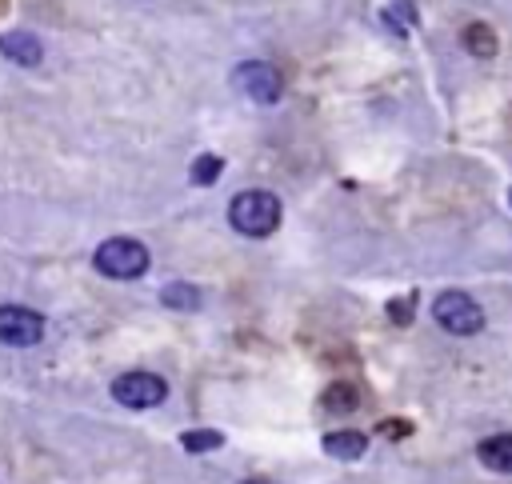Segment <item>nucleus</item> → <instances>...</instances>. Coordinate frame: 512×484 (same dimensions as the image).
Returning a JSON list of instances; mask_svg holds the SVG:
<instances>
[{"label":"nucleus","mask_w":512,"mask_h":484,"mask_svg":"<svg viewBox=\"0 0 512 484\" xmlns=\"http://www.w3.org/2000/svg\"><path fill=\"white\" fill-rule=\"evenodd\" d=\"M432 316H436V324L444 328V332H452V336H476L480 328H484V312H480V304L468 296V292H440L436 300H432Z\"/></svg>","instance_id":"nucleus-3"},{"label":"nucleus","mask_w":512,"mask_h":484,"mask_svg":"<svg viewBox=\"0 0 512 484\" xmlns=\"http://www.w3.org/2000/svg\"><path fill=\"white\" fill-rule=\"evenodd\" d=\"M508 200H512V192H508Z\"/></svg>","instance_id":"nucleus-18"},{"label":"nucleus","mask_w":512,"mask_h":484,"mask_svg":"<svg viewBox=\"0 0 512 484\" xmlns=\"http://www.w3.org/2000/svg\"><path fill=\"white\" fill-rule=\"evenodd\" d=\"M92 264H96L100 276H112V280H136V276L148 272L152 256H148V248H144L140 240H132V236H112V240H104V244L96 248Z\"/></svg>","instance_id":"nucleus-2"},{"label":"nucleus","mask_w":512,"mask_h":484,"mask_svg":"<svg viewBox=\"0 0 512 484\" xmlns=\"http://www.w3.org/2000/svg\"><path fill=\"white\" fill-rule=\"evenodd\" d=\"M160 304H164V308H176V312H192V308H200V288H196V284H184V280L164 284Z\"/></svg>","instance_id":"nucleus-11"},{"label":"nucleus","mask_w":512,"mask_h":484,"mask_svg":"<svg viewBox=\"0 0 512 484\" xmlns=\"http://www.w3.org/2000/svg\"><path fill=\"white\" fill-rule=\"evenodd\" d=\"M244 484H272V480H244Z\"/></svg>","instance_id":"nucleus-17"},{"label":"nucleus","mask_w":512,"mask_h":484,"mask_svg":"<svg viewBox=\"0 0 512 484\" xmlns=\"http://www.w3.org/2000/svg\"><path fill=\"white\" fill-rule=\"evenodd\" d=\"M220 172H224V160H220L216 152H204V156H196V160H192V172H188V176H192V184H200V188H204V184H216V176H220Z\"/></svg>","instance_id":"nucleus-13"},{"label":"nucleus","mask_w":512,"mask_h":484,"mask_svg":"<svg viewBox=\"0 0 512 484\" xmlns=\"http://www.w3.org/2000/svg\"><path fill=\"white\" fill-rule=\"evenodd\" d=\"M44 336V316L24 304H0V344L32 348Z\"/></svg>","instance_id":"nucleus-6"},{"label":"nucleus","mask_w":512,"mask_h":484,"mask_svg":"<svg viewBox=\"0 0 512 484\" xmlns=\"http://www.w3.org/2000/svg\"><path fill=\"white\" fill-rule=\"evenodd\" d=\"M180 444H184V452H212L224 444V436L216 428H196V432H184Z\"/></svg>","instance_id":"nucleus-14"},{"label":"nucleus","mask_w":512,"mask_h":484,"mask_svg":"<svg viewBox=\"0 0 512 484\" xmlns=\"http://www.w3.org/2000/svg\"><path fill=\"white\" fill-rule=\"evenodd\" d=\"M232 84H236L240 96H248L256 104H276L280 92H284V76L268 60H244V64H236Z\"/></svg>","instance_id":"nucleus-4"},{"label":"nucleus","mask_w":512,"mask_h":484,"mask_svg":"<svg viewBox=\"0 0 512 484\" xmlns=\"http://www.w3.org/2000/svg\"><path fill=\"white\" fill-rule=\"evenodd\" d=\"M464 48L472 52V56H496V36H492V28L488 24H468L464 28Z\"/></svg>","instance_id":"nucleus-12"},{"label":"nucleus","mask_w":512,"mask_h":484,"mask_svg":"<svg viewBox=\"0 0 512 484\" xmlns=\"http://www.w3.org/2000/svg\"><path fill=\"white\" fill-rule=\"evenodd\" d=\"M380 20H384V28H392L396 36H408V32L416 28V4H412V0H392V4L380 12Z\"/></svg>","instance_id":"nucleus-10"},{"label":"nucleus","mask_w":512,"mask_h":484,"mask_svg":"<svg viewBox=\"0 0 512 484\" xmlns=\"http://www.w3.org/2000/svg\"><path fill=\"white\" fill-rule=\"evenodd\" d=\"M476 456H480V464H484V468L512 476V432H496V436L480 440Z\"/></svg>","instance_id":"nucleus-8"},{"label":"nucleus","mask_w":512,"mask_h":484,"mask_svg":"<svg viewBox=\"0 0 512 484\" xmlns=\"http://www.w3.org/2000/svg\"><path fill=\"white\" fill-rule=\"evenodd\" d=\"M320 448L332 456V460H360L364 448H368V436L364 432H328L320 440Z\"/></svg>","instance_id":"nucleus-9"},{"label":"nucleus","mask_w":512,"mask_h":484,"mask_svg":"<svg viewBox=\"0 0 512 484\" xmlns=\"http://www.w3.org/2000/svg\"><path fill=\"white\" fill-rule=\"evenodd\" d=\"M0 56L16 60L20 68H36V64L44 60V44H40V36H32V32H4V36H0Z\"/></svg>","instance_id":"nucleus-7"},{"label":"nucleus","mask_w":512,"mask_h":484,"mask_svg":"<svg viewBox=\"0 0 512 484\" xmlns=\"http://www.w3.org/2000/svg\"><path fill=\"white\" fill-rule=\"evenodd\" d=\"M408 308H412V300H396V304H392V320L404 324V320H408Z\"/></svg>","instance_id":"nucleus-16"},{"label":"nucleus","mask_w":512,"mask_h":484,"mask_svg":"<svg viewBox=\"0 0 512 484\" xmlns=\"http://www.w3.org/2000/svg\"><path fill=\"white\" fill-rule=\"evenodd\" d=\"M168 396V384L156 372H124L112 380V400L124 408H156Z\"/></svg>","instance_id":"nucleus-5"},{"label":"nucleus","mask_w":512,"mask_h":484,"mask_svg":"<svg viewBox=\"0 0 512 484\" xmlns=\"http://www.w3.org/2000/svg\"><path fill=\"white\" fill-rule=\"evenodd\" d=\"M324 408L328 412H352L356 408V388L352 384H332L324 392Z\"/></svg>","instance_id":"nucleus-15"},{"label":"nucleus","mask_w":512,"mask_h":484,"mask_svg":"<svg viewBox=\"0 0 512 484\" xmlns=\"http://www.w3.org/2000/svg\"><path fill=\"white\" fill-rule=\"evenodd\" d=\"M228 220L240 236H272L280 228V200L264 188H248V192L232 196Z\"/></svg>","instance_id":"nucleus-1"}]
</instances>
